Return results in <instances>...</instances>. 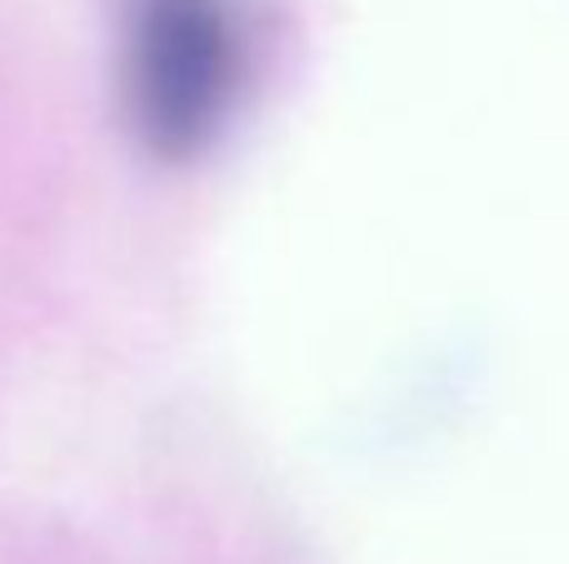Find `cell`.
Here are the masks:
<instances>
[{
  "label": "cell",
  "mask_w": 569,
  "mask_h": 564,
  "mask_svg": "<svg viewBox=\"0 0 569 564\" xmlns=\"http://www.w3.org/2000/svg\"><path fill=\"white\" fill-rule=\"evenodd\" d=\"M250 75L240 0H120V100L136 140L166 165L220 140Z\"/></svg>",
  "instance_id": "obj_1"
}]
</instances>
